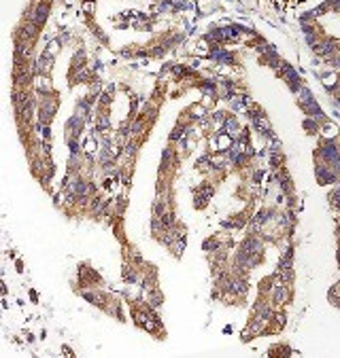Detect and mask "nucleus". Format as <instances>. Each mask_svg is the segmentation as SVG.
<instances>
[{
	"label": "nucleus",
	"mask_w": 340,
	"mask_h": 358,
	"mask_svg": "<svg viewBox=\"0 0 340 358\" xmlns=\"http://www.w3.org/2000/svg\"><path fill=\"white\" fill-rule=\"evenodd\" d=\"M338 155H340V146L336 144V140H326L317 150V161L330 163V161H334Z\"/></svg>",
	"instance_id": "nucleus-2"
},
{
	"label": "nucleus",
	"mask_w": 340,
	"mask_h": 358,
	"mask_svg": "<svg viewBox=\"0 0 340 358\" xmlns=\"http://www.w3.org/2000/svg\"><path fill=\"white\" fill-rule=\"evenodd\" d=\"M51 66H53V55H49V53H43L41 58L36 60V72L38 74H47L51 70Z\"/></svg>",
	"instance_id": "nucleus-5"
},
{
	"label": "nucleus",
	"mask_w": 340,
	"mask_h": 358,
	"mask_svg": "<svg viewBox=\"0 0 340 358\" xmlns=\"http://www.w3.org/2000/svg\"><path fill=\"white\" fill-rule=\"evenodd\" d=\"M224 123H226V132H230L232 136H236V134H238L240 125H238V121H236V119H232V117H230V119H226Z\"/></svg>",
	"instance_id": "nucleus-6"
},
{
	"label": "nucleus",
	"mask_w": 340,
	"mask_h": 358,
	"mask_svg": "<svg viewBox=\"0 0 340 358\" xmlns=\"http://www.w3.org/2000/svg\"><path fill=\"white\" fill-rule=\"evenodd\" d=\"M287 295H289V288H287V284H274L272 286V305H283L287 301Z\"/></svg>",
	"instance_id": "nucleus-4"
},
{
	"label": "nucleus",
	"mask_w": 340,
	"mask_h": 358,
	"mask_svg": "<svg viewBox=\"0 0 340 358\" xmlns=\"http://www.w3.org/2000/svg\"><path fill=\"white\" fill-rule=\"evenodd\" d=\"M55 110H58V100L51 98V93L43 95V102H41V106H38V119H41V123H49L51 117L55 115Z\"/></svg>",
	"instance_id": "nucleus-1"
},
{
	"label": "nucleus",
	"mask_w": 340,
	"mask_h": 358,
	"mask_svg": "<svg viewBox=\"0 0 340 358\" xmlns=\"http://www.w3.org/2000/svg\"><path fill=\"white\" fill-rule=\"evenodd\" d=\"M328 165H330V168H332V170H334V172L338 174V176H340V155H338V157L334 159V161H330Z\"/></svg>",
	"instance_id": "nucleus-7"
},
{
	"label": "nucleus",
	"mask_w": 340,
	"mask_h": 358,
	"mask_svg": "<svg viewBox=\"0 0 340 358\" xmlns=\"http://www.w3.org/2000/svg\"><path fill=\"white\" fill-rule=\"evenodd\" d=\"M315 176H317V180L321 182V185H334V182L338 180V174L332 170L328 163H323V161H317V170H315Z\"/></svg>",
	"instance_id": "nucleus-3"
}]
</instances>
